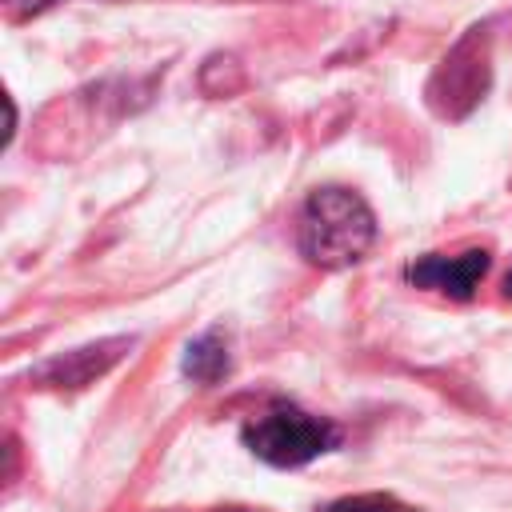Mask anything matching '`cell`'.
I'll return each mask as SVG.
<instances>
[{"label":"cell","mask_w":512,"mask_h":512,"mask_svg":"<svg viewBox=\"0 0 512 512\" xmlns=\"http://www.w3.org/2000/svg\"><path fill=\"white\" fill-rule=\"evenodd\" d=\"M180 368H184V376L196 380V384H216V380H224L228 368H232L224 336H220L216 328H208V332H200L196 340H188Z\"/></svg>","instance_id":"cell-6"},{"label":"cell","mask_w":512,"mask_h":512,"mask_svg":"<svg viewBox=\"0 0 512 512\" xmlns=\"http://www.w3.org/2000/svg\"><path fill=\"white\" fill-rule=\"evenodd\" d=\"M52 4H64V0H4V8H8L12 16H40V12H48Z\"/></svg>","instance_id":"cell-8"},{"label":"cell","mask_w":512,"mask_h":512,"mask_svg":"<svg viewBox=\"0 0 512 512\" xmlns=\"http://www.w3.org/2000/svg\"><path fill=\"white\" fill-rule=\"evenodd\" d=\"M488 80H492V52H488V28L480 24V28H468L452 44V52L436 64L428 80V104L432 112L456 120L484 100Z\"/></svg>","instance_id":"cell-3"},{"label":"cell","mask_w":512,"mask_h":512,"mask_svg":"<svg viewBox=\"0 0 512 512\" xmlns=\"http://www.w3.org/2000/svg\"><path fill=\"white\" fill-rule=\"evenodd\" d=\"M240 440L256 460L272 468H304L316 456L332 452L340 444V432L332 420L312 416L300 404L276 400L240 428Z\"/></svg>","instance_id":"cell-2"},{"label":"cell","mask_w":512,"mask_h":512,"mask_svg":"<svg viewBox=\"0 0 512 512\" xmlns=\"http://www.w3.org/2000/svg\"><path fill=\"white\" fill-rule=\"evenodd\" d=\"M504 296H512V272L504 276Z\"/></svg>","instance_id":"cell-9"},{"label":"cell","mask_w":512,"mask_h":512,"mask_svg":"<svg viewBox=\"0 0 512 512\" xmlns=\"http://www.w3.org/2000/svg\"><path fill=\"white\" fill-rule=\"evenodd\" d=\"M132 348H136L132 336H108V340H96V344H84V348H72V352H60V356L44 360L40 368H32V380L40 388L76 392V388H88L100 376H108Z\"/></svg>","instance_id":"cell-4"},{"label":"cell","mask_w":512,"mask_h":512,"mask_svg":"<svg viewBox=\"0 0 512 512\" xmlns=\"http://www.w3.org/2000/svg\"><path fill=\"white\" fill-rule=\"evenodd\" d=\"M488 268H492V252L488 248H468V252H456V256L428 252V256H420V260H412L404 268V280L412 288L440 292L448 300H472L480 280L488 276Z\"/></svg>","instance_id":"cell-5"},{"label":"cell","mask_w":512,"mask_h":512,"mask_svg":"<svg viewBox=\"0 0 512 512\" xmlns=\"http://www.w3.org/2000/svg\"><path fill=\"white\" fill-rule=\"evenodd\" d=\"M324 512H412V508L404 500H396L392 492H356V496L332 500Z\"/></svg>","instance_id":"cell-7"},{"label":"cell","mask_w":512,"mask_h":512,"mask_svg":"<svg viewBox=\"0 0 512 512\" xmlns=\"http://www.w3.org/2000/svg\"><path fill=\"white\" fill-rule=\"evenodd\" d=\"M372 240H376V216L360 192L340 188V184H324L308 192L300 208V224H296V244L308 264L328 268V272L348 268L364 260Z\"/></svg>","instance_id":"cell-1"},{"label":"cell","mask_w":512,"mask_h":512,"mask_svg":"<svg viewBox=\"0 0 512 512\" xmlns=\"http://www.w3.org/2000/svg\"><path fill=\"white\" fill-rule=\"evenodd\" d=\"M216 512H256V508H216Z\"/></svg>","instance_id":"cell-10"}]
</instances>
